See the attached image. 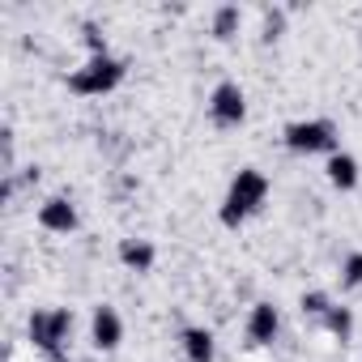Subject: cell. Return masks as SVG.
I'll return each instance as SVG.
<instances>
[{"label":"cell","mask_w":362,"mask_h":362,"mask_svg":"<svg viewBox=\"0 0 362 362\" xmlns=\"http://www.w3.org/2000/svg\"><path fill=\"white\" fill-rule=\"evenodd\" d=\"M264 201H269V179H264L256 166H243V170L235 175L226 201H222V222H226V226H243Z\"/></svg>","instance_id":"1"},{"label":"cell","mask_w":362,"mask_h":362,"mask_svg":"<svg viewBox=\"0 0 362 362\" xmlns=\"http://www.w3.org/2000/svg\"><path fill=\"white\" fill-rule=\"evenodd\" d=\"M35 349H43L47 358H60L64 345H69V332H73V311L69 307H56V311H35L30 324H26Z\"/></svg>","instance_id":"2"},{"label":"cell","mask_w":362,"mask_h":362,"mask_svg":"<svg viewBox=\"0 0 362 362\" xmlns=\"http://www.w3.org/2000/svg\"><path fill=\"white\" fill-rule=\"evenodd\" d=\"M119 81H124V60H115V56H90L69 77V90L73 94H111Z\"/></svg>","instance_id":"3"},{"label":"cell","mask_w":362,"mask_h":362,"mask_svg":"<svg viewBox=\"0 0 362 362\" xmlns=\"http://www.w3.org/2000/svg\"><path fill=\"white\" fill-rule=\"evenodd\" d=\"M286 145L294 153H337V128L328 119H298L286 128Z\"/></svg>","instance_id":"4"},{"label":"cell","mask_w":362,"mask_h":362,"mask_svg":"<svg viewBox=\"0 0 362 362\" xmlns=\"http://www.w3.org/2000/svg\"><path fill=\"white\" fill-rule=\"evenodd\" d=\"M209 115H214V124H222V128L243 124V115H247V94H243L235 81H222V86L209 94Z\"/></svg>","instance_id":"5"},{"label":"cell","mask_w":362,"mask_h":362,"mask_svg":"<svg viewBox=\"0 0 362 362\" xmlns=\"http://www.w3.org/2000/svg\"><path fill=\"white\" fill-rule=\"evenodd\" d=\"M90 341L94 349H115L124 341V320L115 307H94V320H90Z\"/></svg>","instance_id":"6"},{"label":"cell","mask_w":362,"mask_h":362,"mask_svg":"<svg viewBox=\"0 0 362 362\" xmlns=\"http://www.w3.org/2000/svg\"><path fill=\"white\" fill-rule=\"evenodd\" d=\"M39 226H43V230H56V235H69V230L77 226V209H73V201H69V197H52V201H43V209H39Z\"/></svg>","instance_id":"7"},{"label":"cell","mask_w":362,"mask_h":362,"mask_svg":"<svg viewBox=\"0 0 362 362\" xmlns=\"http://www.w3.org/2000/svg\"><path fill=\"white\" fill-rule=\"evenodd\" d=\"M277 328H281L277 307H273V303H256L252 315H247V337H252L256 345H269V341L277 337Z\"/></svg>","instance_id":"8"},{"label":"cell","mask_w":362,"mask_h":362,"mask_svg":"<svg viewBox=\"0 0 362 362\" xmlns=\"http://www.w3.org/2000/svg\"><path fill=\"white\" fill-rule=\"evenodd\" d=\"M153 256H158V252H153L149 239H124V243H119V260H124L132 273H149V269H153Z\"/></svg>","instance_id":"9"},{"label":"cell","mask_w":362,"mask_h":362,"mask_svg":"<svg viewBox=\"0 0 362 362\" xmlns=\"http://www.w3.org/2000/svg\"><path fill=\"white\" fill-rule=\"evenodd\" d=\"M328 179H332V188L349 192V188L358 184V158H354V153H332V158H328Z\"/></svg>","instance_id":"10"},{"label":"cell","mask_w":362,"mask_h":362,"mask_svg":"<svg viewBox=\"0 0 362 362\" xmlns=\"http://www.w3.org/2000/svg\"><path fill=\"white\" fill-rule=\"evenodd\" d=\"M184 354H188V362H214V332L209 328H184Z\"/></svg>","instance_id":"11"},{"label":"cell","mask_w":362,"mask_h":362,"mask_svg":"<svg viewBox=\"0 0 362 362\" xmlns=\"http://www.w3.org/2000/svg\"><path fill=\"white\" fill-rule=\"evenodd\" d=\"M324 328H328L337 341H349V332H354V311H349V307H332V311L324 315Z\"/></svg>","instance_id":"12"},{"label":"cell","mask_w":362,"mask_h":362,"mask_svg":"<svg viewBox=\"0 0 362 362\" xmlns=\"http://www.w3.org/2000/svg\"><path fill=\"white\" fill-rule=\"evenodd\" d=\"M239 22H243L239 5H222V9L214 13V35H218V39H230V35L239 30Z\"/></svg>","instance_id":"13"},{"label":"cell","mask_w":362,"mask_h":362,"mask_svg":"<svg viewBox=\"0 0 362 362\" xmlns=\"http://www.w3.org/2000/svg\"><path fill=\"white\" fill-rule=\"evenodd\" d=\"M298 311H303V315H311V320H324V315L332 311V303H328V294H320V290H311V294H303V303H298Z\"/></svg>","instance_id":"14"},{"label":"cell","mask_w":362,"mask_h":362,"mask_svg":"<svg viewBox=\"0 0 362 362\" xmlns=\"http://www.w3.org/2000/svg\"><path fill=\"white\" fill-rule=\"evenodd\" d=\"M341 286H362V252H354V256H345V264H341Z\"/></svg>","instance_id":"15"},{"label":"cell","mask_w":362,"mask_h":362,"mask_svg":"<svg viewBox=\"0 0 362 362\" xmlns=\"http://www.w3.org/2000/svg\"><path fill=\"white\" fill-rule=\"evenodd\" d=\"M86 47H90V56H107V35L98 26H86Z\"/></svg>","instance_id":"16"},{"label":"cell","mask_w":362,"mask_h":362,"mask_svg":"<svg viewBox=\"0 0 362 362\" xmlns=\"http://www.w3.org/2000/svg\"><path fill=\"white\" fill-rule=\"evenodd\" d=\"M277 35H281V13H264V39L273 43Z\"/></svg>","instance_id":"17"}]
</instances>
